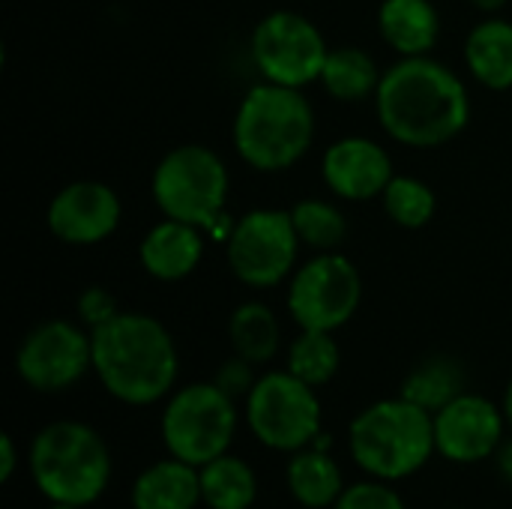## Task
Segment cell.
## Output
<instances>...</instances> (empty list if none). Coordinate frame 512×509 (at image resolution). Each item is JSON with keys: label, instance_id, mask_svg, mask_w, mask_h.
Here are the masks:
<instances>
[{"label": "cell", "instance_id": "d6986e66", "mask_svg": "<svg viewBox=\"0 0 512 509\" xmlns=\"http://www.w3.org/2000/svg\"><path fill=\"white\" fill-rule=\"evenodd\" d=\"M285 483L291 498L306 509H333L345 492V477L339 462L327 450L303 447L288 456Z\"/></svg>", "mask_w": 512, "mask_h": 509}, {"label": "cell", "instance_id": "7402d4cb", "mask_svg": "<svg viewBox=\"0 0 512 509\" xmlns=\"http://www.w3.org/2000/svg\"><path fill=\"white\" fill-rule=\"evenodd\" d=\"M321 84L339 102H360L378 93L381 69L369 51L342 45V48H330L324 72H321Z\"/></svg>", "mask_w": 512, "mask_h": 509}, {"label": "cell", "instance_id": "44dd1931", "mask_svg": "<svg viewBox=\"0 0 512 509\" xmlns=\"http://www.w3.org/2000/svg\"><path fill=\"white\" fill-rule=\"evenodd\" d=\"M201 501L207 509H252L258 501V474L240 456H219L198 468Z\"/></svg>", "mask_w": 512, "mask_h": 509}, {"label": "cell", "instance_id": "8fae6325", "mask_svg": "<svg viewBox=\"0 0 512 509\" xmlns=\"http://www.w3.org/2000/svg\"><path fill=\"white\" fill-rule=\"evenodd\" d=\"M324 33L300 12L276 9L264 15L252 30V60L264 81L303 90L312 81H321L327 63Z\"/></svg>", "mask_w": 512, "mask_h": 509}, {"label": "cell", "instance_id": "e575fe53", "mask_svg": "<svg viewBox=\"0 0 512 509\" xmlns=\"http://www.w3.org/2000/svg\"><path fill=\"white\" fill-rule=\"evenodd\" d=\"M45 509H84V507H72V504H48Z\"/></svg>", "mask_w": 512, "mask_h": 509}, {"label": "cell", "instance_id": "6da1fadb", "mask_svg": "<svg viewBox=\"0 0 512 509\" xmlns=\"http://www.w3.org/2000/svg\"><path fill=\"white\" fill-rule=\"evenodd\" d=\"M375 111L384 132L405 147H441L471 120L465 81L441 60L402 57L381 75Z\"/></svg>", "mask_w": 512, "mask_h": 509}, {"label": "cell", "instance_id": "5bb4252c", "mask_svg": "<svg viewBox=\"0 0 512 509\" xmlns=\"http://www.w3.org/2000/svg\"><path fill=\"white\" fill-rule=\"evenodd\" d=\"M48 231L69 246H96L120 225V198L111 186L96 180H75L63 186L45 213Z\"/></svg>", "mask_w": 512, "mask_h": 509}, {"label": "cell", "instance_id": "836d02e7", "mask_svg": "<svg viewBox=\"0 0 512 509\" xmlns=\"http://www.w3.org/2000/svg\"><path fill=\"white\" fill-rule=\"evenodd\" d=\"M501 408H504V417H507V426H510V432H512V378H510V384H507V390H504V402H501Z\"/></svg>", "mask_w": 512, "mask_h": 509}, {"label": "cell", "instance_id": "52a82bcc", "mask_svg": "<svg viewBox=\"0 0 512 509\" xmlns=\"http://www.w3.org/2000/svg\"><path fill=\"white\" fill-rule=\"evenodd\" d=\"M228 168L204 144H180L165 153L153 171V201L165 219H180L198 228H216L228 201Z\"/></svg>", "mask_w": 512, "mask_h": 509}, {"label": "cell", "instance_id": "4fadbf2b", "mask_svg": "<svg viewBox=\"0 0 512 509\" xmlns=\"http://www.w3.org/2000/svg\"><path fill=\"white\" fill-rule=\"evenodd\" d=\"M435 450L453 465H477L498 453L507 438L504 408L480 393H459L441 411L432 414Z\"/></svg>", "mask_w": 512, "mask_h": 509}, {"label": "cell", "instance_id": "ffe728a7", "mask_svg": "<svg viewBox=\"0 0 512 509\" xmlns=\"http://www.w3.org/2000/svg\"><path fill=\"white\" fill-rule=\"evenodd\" d=\"M468 72L489 90L512 87V24L504 18H489L477 24L465 39Z\"/></svg>", "mask_w": 512, "mask_h": 509}, {"label": "cell", "instance_id": "3957f363", "mask_svg": "<svg viewBox=\"0 0 512 509\" xmlns=\"http://www.w3.org/2000/svg\"><path fill=\"white\" fill-rule=\"evenodd\" d=\"M27 471L48 504L90 507L111 486V450L84 420H54L27 447Z\"/></svg>", "mask_w": 512, "mask_h": 509}, {"label": "cell", "instance_id": "484cf974", "mask_svg": "<svg viewBox=\"0 0 512 509\" xmlns=\"http://www.w3.org/2000/svg\"><path fill=\"white\" fill-rule=\"evenodd\" d=\"M291 222L303 246L315 252H339V243L348 234L342 210L321 198H306L291 207Z\"/></svg>", "mask_w": 512, "mask_h": 509}, {"label": "cell", "instance_id": "7c38bea8", "mask_svg": "<svg viewBox=\"0 0 512 509\" xmlns=\"http://www.w3.org/2000/svg\"><path fill=\"white\" fill-rule=\"evenodd\" d=\"M93 372L90 330L48 318L30 327L15 351V375L36 393H63Z\"/></svg>", "mask_w": 512, "mask_h": 509}, {"label": "cell", "instance_id": "d4e9b609", "mask_svg": "<svg viewBox=\"0 0 512 509\" xmlns=\"http://www.w3.org/2000/svg\"><path fill=\"white\" fill-rule=\"evenodd\" d=\"M342 363V351L327 330H300V336L288 348V372L306 381L309 387H324L336 378Z\"/></svg>", "mask_w": 512, "mask_h": 509}, {"label": "cell", "instance_id": "d6a6232c", "mask_svg": "<svg viewBox=\"0 0 512 509\" xmlns=\"http://www.w3.org/2000/svg\"><path fill=\"white\" fill-rule=\"evenodd\" d=\"M471 6H477L480 12H498V9H504L507 6V0H468Z\"/></svg>", "mask_w": 512, "mask_h": 509}, {"label": "cell", "instance_id": "30bf717a", "mask_svg": "<svg viewBox=\"0 0 512 509\" xmlns=\"http://www.w3.org/2000/svg\"><path fill=\"white\" fill-rule=\"evenodd\" d=\"M225 255L231 273L249 288H276L282 285L297 264V249L303 246L291 210H249L234 222L231 237L225 240Z\"/></svg>", "mask_w": 512, "mask_h": 509}, {"label": "cell", "instance_id": "8992f818", "mask_svg": "<svg viewBox=\"0 0 512 509\" xmlns=\"http://www.w3.org/2000/svg\"><path fill=\"white\" fill-rule=\"evenodd\" d=\"M237 426V399H231L216 381H195L165 399L159 435L168 456L201 468L231 453Z\"/></svg>", "mask_w": 512, "mask_h": 509}, {"label": "cell", "instance_id": "603a6c76", "mask_svg": "<svg viewBox=\"0 0 512 509\" xmlns=\"http://www.w3.org/2000/svg\"><path fill=\"white\" fill-rule=\"evenodd\" d=\"M228 339H231V348H234L237 357L261 366V363H270L279 354L282 330H279V321H276L270 306H264L258 300H249V303H240L231 312Z\"/></svg>", "mask_w": 512, "mask_h": 509}, {"label": "cell", "instance_id": "9a60e30c", "mask_svg": "<svg viewBox=\"0 0 512 509\" xmlns=\"http://www.w3.org/2000/svg\"><path fill=\"white\" fill-rule=\"evenodd\" d=\"M321 174L327 189L345 201H372L384 195L387 183L396 177L390 153L363 135H348L330 144L321 159Z\"/></svg>", "mask_w": 512, "mask_h": 509}, {"label": "cell", "instance_id": "4dcf8cb0", "mask_svg": "<svg viewBox=\"0 0 512 509\" xmlns=\"http://www.w3.org/2000/svg\"><path fill=\"white\" fill-rule=\"evenodd\" d=\"M21 465V453L12 435H0V483H9Z\"/></svg>", "mask_w": 512, "mask_h": 509}, {"label": "cell", "instance_id": "9c48e42d", "mask_svg": "<svg viewBox=\"0 0 512 509\" xmlns=\"http://www.w3.org/2000/svg\"><path fill=\"white\" fill-rule=\"evenodd\" d=\"M360 297V270L342 252H318L288 282V312L300 330L336 333L357 315Z\"/></svg>", "mask_w": 512, "mask_h": 509}, {"label": "cell", "instance_id": "4316f807", "mask_svg": "<svg viewBox=\"0 0 512 509\" xmlns=\"http://www.w3.org/2000/svg\"><path fill=\"white\" fill-rule=\"evenodd\" d=\"M384 210L387 216L399 225V228H408V231H417L423 225L432 222L435 216V192L417 180V177H405V174H396L387 189H384Z\"/></svg>", "mask_w": 512, "mask_h": 509}, {"label": "cell", "instance_id": "f546056e", "mask_svg": "<svg viewBox=\"0 0 512 509\" xmlns=\"http://www.w3.org/2000/svg\"><path fill=\"white\" fill-rule=\"evenodd\" d=\"M213 381H216L231 399H246V396L252 393L255 381H258L255 363H249V360H243V357L234 354L231 360H225V363L219 366V372L213 375Z\"/></svg>", "mask_w": 512, "mask_h": 509}, {"label": "cell", "instance_id": "2e32d148", "mask_svg": "<svg viewBox=\"0 0 512 509\" xmlns=\"http://www.w3.org/2000/svg\"><path fill=\"white\" fill-rule=\"evenodd\" d=\"M141 267L159 282H180L204 258V237L198 225L180 219H162L153 225L138 246Z\"/></svg>", "mask_w": 512, "mask_h": 509}, {"label": "cell", "instance_id": "7a4b0ae2", "mask_svg": "<svg viewBox=\"0 0 512 509\" xmlns=\"http://www.w3.org/2000/svg\"><path fill=\"white\" fill-rule=\"evenodd\" d=\"M93 372L105 393L129 408H147L174 393L180 375L177 345L162 321L144 312H120L90 330Z\"/></svg>", "mask_w": 512, "mask_h": 509}, {"label": "cell", "instance_id": "ba28073f", "mask_svg": "<svg viewBox=\"0 0 512 509\" xmlns=\"http://www.w3.org/2000/svg\"><path fill=\"white\" fill-rule=\"evenodd\" d=\"M243 417L258 444L273 453H297L324 432V411L315 387L288 369L258 375L243 399Z\"/></svg>", "mask_w": 512, "mask_h": 509}, {"label": "cell", "instance_id": "cb8c5ba5", "mask_svg": "<svg viewBox=\"0 0 512 509\" xmlns=\"http://www.w3.org/2000/svg\"><path fill=\"white\" fill-rule=\"evenodd\" d=\"M459 393H465V369L459 360L435 354L426 357L423 363H417L405 381H402V393L408 402L426 408L429 414L441 411L447 402H453Z\"/></svg>", "mask_w": 512, "mask_h": 509}, {"label": "cell", "instance_id": "5b68a950", "mask_svg": "<svg viewBox=\"0 0 512 509\" xmlns=\"http://www.w3.org/2000/svg\"><path fill=\"white\" fill-rule=\"evenodd\" d=\"M231 138L249 168L285 171L309 153L315 141V111L303 90L261 81L243 96Z\"/></svg>", "mask_w": 512, "mask_h": 509}, {"label": "cell", "instance_id": "f1b7e54d", "mask_svg": "<svg viewBox=\"0 0 512 509\" xmlns=\"http://www.w3.org/2000/svg\"><path fill=\"white\" fill-rule=\"evenodd\" d=\"M120 315V306L117 300L105 291V288H87L81 297H78V321L87 327V330H96L102 324H108L111 318Z\"/></svg>", "mask_w": 512, "mask_h": 509}, {"label": "cell", "instance_id": "ac0fdd59", "mask_svg": "<svg viewBox=\"0 0 512 509\" xmlns=\"http://www.w3.org/2000/svg\"><path fill=\"white\" fill-rule=\"evenodd\" d=\"M378 33L399 57H423L438 45L441 15L432 0H384Z\"/></svg>", "mask_w": 512, "mask_h": 509}, {"label": "cell", "instance_id": "277c9868", "mask_svg": "<svg viewBox=\"0 0 512 509\" xmlns=\"http://www.w3.org/2000/svg\"><path fill=\"white\" fill-rule=\"evenodd\" d=\"M348 453L366 477L402 483L438 453L432 414L405 396L372 402L348 426Z\"/></svg>", "mask_w": 512, "mask_h": 509}, {"label": "cell", "instance_id": "e0dca14e", "mask_svg": "<svg viewBox=\"0 0 512 509\" xmlns=\"http://www.w3.org/2000/svg\"><path fill=\"white\" fill-rule=\"evenodd\" d=\"M201 504L198 468L174 456L147 465L129 489L132 509H198Z\"/></svg>", "mask_w": 512, "mask_h": 509}, {"label": "cell", "instance_id": "83f0119b", "mask_svg": "<svg viewBox=\"0 0 512 509\" xmlns=\"http://www.w3.org/2000/svg\"><path fill=\"white\" fill-rule=\"evenodd\" d=\"M333 509H408L405 498L393 489V483L366 477L360 483L345 486V492L339 495V501Z\"/></svg>", "mask_w": 512, "mask_h": 509}, {"label": "cell", "instance_id": "1f68e13d", "mask_svg": "<svg viewBox=\"0 0 512 509\" xmlns=\"http://www.w3.org/2000/svg\"><path fill=\"white\" fill-rule=\"evenodd\" d=\"M492 459H495V468H498L501 480H507L512 486V435L510 438H504V444L498 447V453H495Z\"/></svg>", "mask_w": 512, "mask_h": 509}]
</instances>
